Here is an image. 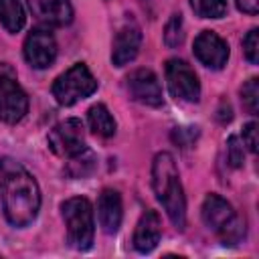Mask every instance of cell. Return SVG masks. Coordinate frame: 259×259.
Masks as SVG:
<instances>
[{
    "mask_svg": "<svg viewBox=\"0 0 259 259\" xmlns=\"http://www.w3.org/2000/svg\"><path fill=\"white\" fill-rule=\"evenodd\" d=\"M152 186H154L156 198L164 206L170 221L178 229H184V225H186V202H184L180 176H178V168H176V162H174L172 154H168V152L156 154V158L152 162Z\"/></svg>",
    "mask_w": 259,
    "mask_h": 259,
    "instance_id": "7a4b0ae2",
    "label": "cell"
},
{
    "mask_svg": "<svg viewBox=\"0 0 259 259\" xmlns=\"http://www.w3.org/2000/svg\"><path fill=\"white\" fill-rule=\"evenodd\" d=\"M28 111V97L16 81L10 65L0 63V121L16 123Z\"/></svg>",
    "mask_w": 259,
    "mask_h": 259,
    "instance_id": "5b68a950",
    "label": "cell"
},
{
    "mask_svg": "<svg viewBox=\"0 0 259 259\" xmlns=\"http://www.w3.org/2000/svg\"><path fill=\"white\" fill-rule=\"evenodd\" d=\"M190 6L200 18H221L227 12L225 0H190Z\"/></svg>",
    "mask_w": 259,
    "mask_h": 259,
    "instance_id": "d6986e66",
    "label": "cell"
},
{
    "mask_svg": "<svg viewBox=\"0 0 259 259\" xmlns=\"http://www.w3.org/2000/svg\"><path fill=\"white\" fill-rule=\"evenodd\" d=\"M140 42H142V32L136 24H123L115 38H113V51H111V61L115 67H123L130 61L136 59L138 51H140Z\"/></svg>",
    "mask_w": 259,
    "mask_h": 259,
    "instance_id": "7c38bea8",
    "label": "cell"
},
{
    "mask_svg": "<svg viewBox=\"0 0 259 259\" xmlns=\"http://www.w3.org/2000/svg\"><path fill=\"white\" fill-rule=\"evenodd\" d=\"M0 22L8 32H18L26 22L22 2L20 0H0Z\"/></svg>",
    "mask_w": 259,
    "mask_h": 259,
    "instance_id": "e0dca14e",
    "label": "cell"
},
{
    "mask_svg": "<svg viewBox=\"0 0 259 259\" xmlns=\"http://www.w3.org/2000/svg\"><path fill=\"white\" fill-rule=\"evenodd\" d=\"M227 156L233 168H241L245 162V154H243V142L239 140V136H231L227 142Z\"/></svg>",
    "mask_w": 259,
    "mask_h": 259,
    "instance_id": "603a6c76",
    "label": "cell"
},
{
    "mask_svg": "<svg viewBox=\"0 0 259 259\" xmlns=\"http://www.w3.org/2000/svg\"><path fill=\"white\" fill-rule=\"evenodd\" d=\"M235 2H237V8L241 12H247V14L259 12V0H235Z\"/></svg>",
    "mask_w": 259,
    "mask_h": 259,
    "instance_id": "484cf974",
    "label": "cell"
},
{
    "mask_svg": "<svg viewBox=\"0 0 259 259\" xmlns=\"http://www.w3.org/2000/svg\"><path fill=\"white\" fill-rule=\"evenodd\" d=\"M87 121L93 134L101 136V138H111L115 134V119L109 113V109L103 103L91 105L87 111Z\"/></svg>",
    "mask_w": 259,
    "mask_h": 259,
    "instance_id": "2e32d148",
    "label": "cell"
},
{
    "mask_svg": "<svg viewBox=\"0 0 259 259\" xmlns=\"http://www.w3.org/2000/svg\"><path fill=\"white\" fill-rule=\"evenodd\" d=\"M49 148L61 158H71V156L83 152L85 150V130H83L81 119L69 117V119L57 123L49 134Z\"/></svg>",
    "mask_w": 259,
    "mask_h": 259,
    "instance_id": "52a82bcc",
    "label": "cell"
},
{
    "mask_svg": "<svg viewBox=\"0 0 259 259\" xmlns=\"http://www.w3.org/2000/svg\"><path fill=\"white\" fill-rule=\"evenodd\" d=\"M241 99H243V105L247 107V111L255 115L259 109V81L255 77H251L241 87Z\"/></svg>",
    "mask_w": 259,
    "mask_h": 259,
    "instance_id": "ffe728a7",
    "label": "cell"
},
{
    "mask_svg": "<svg viewBox=\"0 0 259 259\" xmlns=\"http://www.w3.org/2000/svg\"><path fill=\"white\" fill-rule=\"evenodd\" d=\"M162 237V223L156 210H148L142 214V219L136 225L134 231V247L140 253H150Z\"/></svg>",
    "mask_w": 259,
    "mask_h": 259,
    "instance_id": "9a60e30c",
    "label": "cell"
},
{
    "mask_svg": "<svg viewBox=\"0 0 259 259\" xmlns=\"http://www.w3.org/2000/svg\"><path fill=\"white\" fill-rule=\"evenodd\" d=\"M235 217H237V214H235L233 206H231L223 196H219V194H208V196L204 198V202H202V221H204V225H206L210 231H214L217 235H221V233L231 225V221H233Z\"/></svg>",
    "mask_w": 259,
    "mask_h": 259,
    "instance_id": "4fadbf2b",
    "label": "cell"
},
{
    "mask_svg": "<svg viewBox=\"0 0 259 259\" xmlns=\"http://www.w3.org/2000/svg\"><path fill=\"white\" fill-rule=\"evenodd\" d=\"M121 196L113 188H105L97 200V217L103 233L113 235L121 225Z\"/></svg>",
    "mask_w": 259,
    "mask_h": 259,
    "instance_id": "5bb4252c",
    "label": "cell"
},
{
    "mask_svg": "<svg viewBox=\"0 0 259 259\" xmlns=\"http://www.w3.org/2000/svg\"><path fill=\"white\" fill-rule=\"evenodd\" d=\"M97 89V81L83 63H75L71 69H67L63 75H59L53 83V97L57 103L69 107L77 103L79 99L89 97Z\"/></svg>",
    "mask_w": 259,
    "mask_h": 259,
    "instance_id": "277c9868",
    "label": "cell"
},
{
    "mask_svg": "<svg viewBox=\"0 0 259 259\" xmlns=\"http://www.w3.org/2000/svg\"><path fill=\"white\" fill-rule=\"evenodd\" d=\"M61 210H63V219L67 225L69 245L77 251L89 249L93 243V233H95L91 202L83 196H75V198L65 200Z\"/></svg>",
    "mask_w": 259,
    "mask_h": 259,
    "instance_id": "3957f363",
    "label": "cell"
},
{
    "mask_svg": "<svg viewBox=\"0 0 259 259\" xmlns=\"http://www.w3.org/2000/svg\"><path fill=\"white\" fill-rule=\"evenodd\" d=\"M184 40V32H182V16L180 14H172V18L166 22L164 28V42L174 49Z\"/></svg>",
    "mask_w": 259,
    "mask_h": 259,
    "instance_id": "44dd1931",
    "label": "cell"
},
{
    "mask_svg": "<svg viewBox=\"0 0 259 259\" xmlns=\"http://www.w3.org/2000/svg\"><path fill=\"white\" fill-rule=\"evenodd\" d=\"M166 81L170 93L186 103H196L200 99V83L190 65L182 59H170L166 63Z\"/></svg>",
    "mask_w": 259,
    "mask_h": 259,
    "instance_id": "8992f818",
    "label": "cell"
},
{
    "mask_svg": "<svg viewBox=\"0 0 259 259\" xmlns=\"http://www.w3.org/2000/svg\"><path fill=\"white\" fill-rule=\"evenodd\" d=\"M194 55L208 69H223L229 61V45L212 30H202L194 38Z\"/></svg>",
    "mask_w": 259,
    "mask_h": 259,
    "instance_id": "9c48e42d",
    "label": "cell"
},
{
    "mask_svg": "<svg viewBox=\"0 0 259 259\" xmlns=\"http://www.w3.org/2000/svg\"><path fill=\"white\" fill-rule=\"evenodd\" d=\"M32 16L49 26H65L73 20V6L69 0H26Z\"/></svg>",
    "mask_w": 259,
    "mask_h": 259,
    "instance_id": "8fae6325",
    "label": "cell"
},
{
    "mask_svg": "<svg viewBox=\"0 0 259 259\" xmlns=\"http://www.w3.org/2000/svg\"><path fill=\"white\" fill-rule=\"evenodd\" d=\"M24 59L34 69H47L57 59V40L47 28H34L24 40Z\"/></svg>",
    "mask_w": 259,
    "mask_h": 259,
    "instance_id": "ba28073f",
    "label": "cell"
},
{
    "mask_svg": "<svg viewBox=\"0 0 259 259\" xmlns=\"http://www.w3.org/2000/svg\"><path fill=\"white\" fill-rule=\"evenodd\" d=\"M243 51H245V57L249 59V63H253V65L259 63V30L257 28H251L247 32V36L243 38Z\"/></svg>",
    "mask_w": 259,
    "mask_h": 259,
    "instance_id": "7402d4cb",
    "label": "cell"
},
{
    "mask_svg": "<svg viewBox=\"0 0 259 259\" xmlns=\"http://www.w3.org/2000/svg\"><path fill=\"white\" fill-rule=\"evenodd\" d=\"M198 136V127H174L172 132V140L182 146V148H188Z\"/></svg>",
    "mask_w": 259,
    "mask_h": 259,
    "instance_id": "cb8c5ba5",
    "label": "cell"
},
{
    "mask_svg": "<svg viewBox=\"0 0 259 259\" xmlns=\"http://www.w3.org/2000/svg\"><path fill=\"white\" fill-rule=\"evenodd\" d=\"M95 170V156L89 150H83L75 156H71V162L67 164V176L71 178H85Z\"/></svg>",
    "mask_w": 259,
    "mask_h": 259,
    "instance_id": "ac0fdd59",
    "label": "cell"
},
{
    "mask_svg": "<svg viewBox=\"0 0 259 259\" xmlns=\"http://www.w3.org/2000/svg\"><path fill=\"white\" fill-rule=\"evenodd\" d=\"M243 144H245L251 152H257V123H255V121H249V123L243 127Z\"/></svg>",
    "mask_w": 259,
    "mask_h": 259,
    "instance_id": "d4e9b609",
    "label": "cell"
},
{
    "mask_svg": "<svg viewBox=\"0 0 259 259\" xmlns=\"http://www.w3.org/2000/svg\"><path fill=\"white\" fill-rule=\"evenodd\" d=\"M0 194L10 225H30L40 208V190L32 174L14 158H0Z\"/></svg>",
    "mask_w": 259,
    "mask_h": 259,
    "instance_id": "6da1fadb",
    "label": "cell"
},
{
    "mask_svg": "<svg viewBox=\"0 0 259 259\" xmlns=\"http://www.w3.org/2000/svg\"><path fill=\"white\" fill-rule=\"evenodd\" d=\"M127 91L130 95L150 107H158L162 105V87L158 77L154 75V71L150 69H136L134 73L127 75Z\"/></svg>",
    "mask_w": 259,
    "mask_h": 259,
    "instance_id": "30bf717a",
    "label": "cell"
}]
</instances>
